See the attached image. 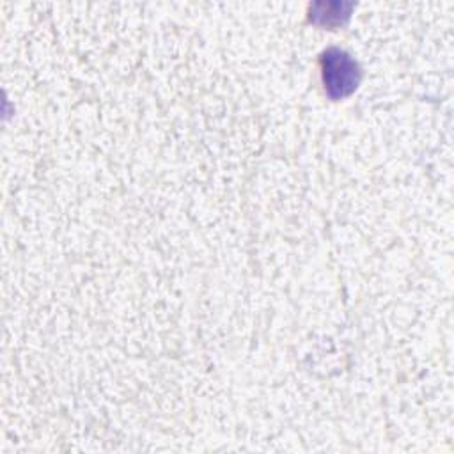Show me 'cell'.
<instances>
[{
    "label": "cell",
    "instance_id": "cell-1",
    "mask_svg": "<svg viewBox=\"0 0 454 454\" xmlns=\"http://www.w3.org/2000/svg\"><path fill=\"white\" fill-rule=\"evenodd\" d=\"M321 69L325 89L332 98L349 94L360 82L358 64L339 48H330L323 53Z\"/></svg>",
    "mask_w": 454,
    "mask_h": 454
}]
</instances>
